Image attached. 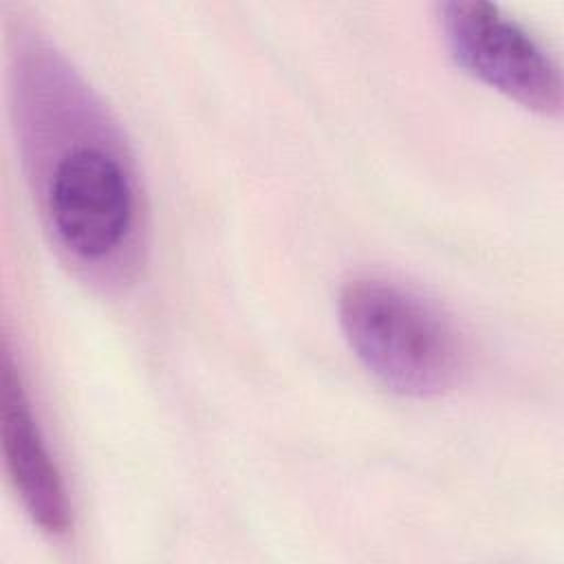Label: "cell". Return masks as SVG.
Masks as SVG:
<instances>
[{
	"mask_svg": "<svg viewBox=\"0 0 564 564\" xmlns=\"http://www.w3.org/2000/svg\"><path fill=\"white\" fill-rule=\"evenodd\" d=\"M337 315L357 361L394 394L441 397L467 370L465 339L454 319L401 280L383 273L348 278Z\"/></svg>",
	"mask_w": 564,
	"mask_h": 564,
	"instance_id": "cell-2",
	"label": "cell"
},
{
	"mask_svg": "<svg viewBox=\"0 0 564 564\" xmlns=\"http://www.w3.org/2000/svg\"><path fill=\"white\" fill-rule=\"evenodd\" d=\"M9 97L24 176L57 256L104 293L148 260V203L134 152L99 93L26 20L9 33Z\"/></svg>",
	"mask_w": 564,
	"mask_h": 564,
	"instance_id": "cell-1",
	"label": "cell"
},
{
	"mask_svg": "<svg viewBox=\"0 0 564 564\" xmlns=\"http://www.w3.org/2000/svg\"><path fill=\"white\" fill-rule=\"evenodd\" d=\"M0 432L7 474L26 516L42 533L64 538L73 529L70 496L7 339L2 344Z\"/></svg>",
	"mask_w": 564,
	"mask_h": 564,
	"instance_id": "cell-4",
	"label": "cell"
},
{
	"mask_svg": "<svg viewBox=\"0 0 564 564\" xmlns=\"http://www.w3.org/2000/svg\"><path fill=\"white\" fill-rule=\"evenodd\" d=\"M438 22L452 59L467 75L535 115L562 112L560 64L522 22L482 0L443 2Z\"/></svg>",
	"mask_w": 564,
	"mask_h": 564,
	"instance_id": "cell-3",
	"label": "cell"
}]
</instances>
